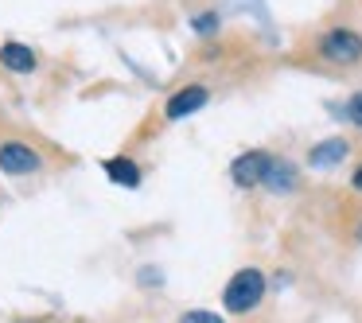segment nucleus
<instances>
[{
  "label": "nucleus",
  "mask_w": 362,
  "mask_h": 323,
  "mask_svg": "<svg viewBox=\"0 0 362 323\" xmlns=\"http://www.w3.org/2000/svg\"><path fill=\"white\" fill-rule=\"evenodd\" d=\"M269 164H273L269 152H242V156L230 164V175H234L238 187H257V183H265Z\"/></svg>",
  "instance_id": "5"
},
{
  "label": "nucleus",
  "mask_w": 362,
  "mask_h": 323,
  "mask_svg": "<svg viewBox=\"0 0 362 323\" xmlns=\"http://www.w3.org/2000/svg\"><path fill=\"white\" fill-rule=\"evenodd\" d=\"M358 237H362V230H358Z\"/></svg>",
  "instance_id": "14"
},
{
  "label": "nucleus",
  "mask_w": 362,
  "mask_h": 323,
  "mask_svg": "<svg viewBox=\"0 0 362 323\" xmlns=\"http://www.w3.org/2000/svg\"><path fill=\"white\" fill-rule=\"evenodd\" d=\"M320 55L335 66H351L362 59V35L351 32V28H331L320 40Z\"/></svg>",
  "instance_id": "2"
},
{
  "label": "nucleus",
  "mask_w": 362,
  "mask_h": 323,
  "mask_svg": "<svg viewBox=\"0 0 362 323\" xmlns=\"http://www.w3.org/2000/svg\"><path fill=\"white\" fill-rule=\"evenodd\" d=\"M105 175H110L117 187H136V183H141V168H136L133 160H125V156L105 160Z\"/></svg>",
  "instance_id": "9"
},
{
  "label": "nucleus",
  "mask_w": 362,
  "mask_h": 323,
  "mask_svg": "<svg viewBox=\"0 0 362 323\" xmlns=\"http://www.w3.org/2000/svg\"><path fill=\"white\" fill-rule=\"evenodd\" d=\"M43 168V156L24 141H0V172L4 175H32Z\"/></svg>",
  "instance_id": "3"
},
{
  "label": "nucleus",
  "mask_w": 362,
  "mask_h": 323,
  "mask_svg": "<svg viewBox=\"0 0 362 323\" xmlns=\"http://www.w3.org/2000/svg\"><path fill=\"white\" fill-rule=\"evenodd\" d=\"M261 187L276 191V195H284V191H292V187H296V168H292V164H284V160H276V156H273V164H269V172H265V183H261Z\"/></svg>",
  "instance_id": "7"
},
{
  "label": "nucleus",
  "mask_w": 362,
  "mask_h": 323,
  "mask_svg": "<svg viewBox=\"0 0 362 323\" xmlns=\"http://www.w3.org/2000/svg\"><path fill=\"white\" fill-rule=\"evenodd\" d=\"M351 187H354V191H358V195H362V164L354 168V175H351Z\"/></svg>",
  "instance_id": "13"
},
{
  "label": "nucleus",
  "mask_w": 362,
  "mask_h": 323,
  "mask_svg": "<svg viewBox=\"0 0 362 323\" xmlns=\"http://www.w3.org/2000/svg\"><path fill=\"white\" fill-rule=\"evenodd\" d=\"M214 28H218V16H214V12H203V16H195V32H199V35H211Z\"/></svg>",
  "instance_id": "10"
},
{
  "label": "nucleus",
  "mask_w": 362,
  "mask_h": 323,
  "mask_svg": "<svg viewBox=\"0 0 362 323\" xmlns=\"http://www.w3.org/2000/svg\"><path fill=\"white\" fill-rule=\"evenodd\" d=\"M346 117H351V121H354V125H358V129H362V90H358V94H354V98H351V102H346Z\"/></svg>",
  "instance_id": "11"
},
{
  "label": "nucleus",
  "mask_w": 362,
  "mask_h": 323,
  "mask_svg": "<svg viewBox=\"0 0 362 323\" xmlns=\"http://www.w3.org/2000/svg\"><path fill=\"white\" fill-rule=\"evenodd\" d=\"M265 300V273L261 269H238L230 284L222 288V307L234 315H245Z\"/></svg>",
  "instance_id": "1"
},
{
  "label": "nucleus",
  "mask_w": 362,
  "mask_h": 323,
  "mask_svg": "<svg viewBox=\"0 0 362 323\" xmlns=\"http://www.w3.org/2000/svg\"><path fill=\"white\" fill-rule=\"evenodd\" d=\"M211 102V90L206 86H183V90H175L172 98H168V105H164V117L168 121H183V117H191V113H199L203 105Z\"/></svg>",
  "instance_id": "4"
},
{
  "label": "nucleus",
  "mask_w": 362,
  "mask_h": 323,
  "mask_svg": "<svg viewBox=\"0 0 362 323\" xmlns=\"http://www.w3.org/2000/svg\"><path fill=\"white\" fill-rule=\"evenodd\" d=\"M180 323H222L214 312H187V315H180Z\"/></svg>",
  "instance_id": "12"
},
{
  "label": "nucleus",
  "mask_w": 362,
  "mask_h": 323,
  "mask_svg": "<svg viewBox=\"0 0 362 323\" xmlns=\"http://www.w3.org/2000/svg\"><path fill=\"white\" fill-rule=\"evenodd\" d=\"M343 156H346V141H343V136H331V141H320L312 152H308L312 168H331V164H339Z\"/></svg>",
  "instance_id": "8"
},
{
  "label": "nucleus",
  "mask_w": 362,
  "mask_h": 323,
  "mask_svg": "<svg viewBox=\"0 0 362 323\" xmlns=\"http://www.w3.org/2000/svg\"><path fill=\"white\" fill-rule=\"evenodd\" d=\"M0 66L12 71V74H32L35 66H40V59H35V51L28 47V43L8 40V43H0Z\"/></svg>",
  "instance_id": "6"
}]
</instances>
